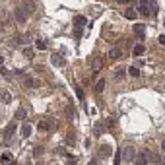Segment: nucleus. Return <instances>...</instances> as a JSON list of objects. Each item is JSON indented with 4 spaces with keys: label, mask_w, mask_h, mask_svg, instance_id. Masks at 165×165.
I'll return each mask as SVG.
<instances>
[{
    "label": "nucleus",
    "mask_w": 165,
    "mask_h": 165,
    "mask_svg": "<svg viewBox=\"0 0 165 165\" xmlns=\"http://www.w3.org/2000/svg\"><path fill=\"white\" fill-rule=\"evenodd\" d=\"M4 64V56H0V66H2Z\"/></svg>",
    "instance_id": "34"
},
{
    "label": "nucleus",
    "mask_w": 165,
    "mask_h": 165,
    "mask_svg": "<svg viewBox=\"0 0 165 165\" xmlns=\"http://www.w3.org/2000/svg\"><path fill=\"white\" fill-rule=\"evenodd\" d=\"M103 89H105V80L101 78V80H97V82H95V88H93V91H95V93H101Z\"/></svg>",
    "instance_id": "17"
},
{
    "label": "nucleus",
    "mask_w": 165,
    "mask_h": 165,
    "mask_svg": "<svg viewBox=\"0 0 165 165\" xmlns=\"http://www.w3.org/2000/svg\"><path fill=\"white\" fill-rule=\"evenodd\" d=\"M111 60H119V58H122V51L119 49V47H113V49L109 51V55H107Z\"/></svg>",
    "instance_id": "11"
},
{
    "label": "nucleus",
    "mask_w": 165,
    "mask_h": 165,
    "mask_svg": "<svg viewBox=\"0 0 165 165\" xmlns=\"http://www.w3.org/2000/svg\"><path fill=\"white\" fill-rule=\"evenodd\" d=\"M107 126H109V128H113V126H115V119H109L107 120Z\"/></svg>",
    "instance_id": "31"
},
{
    "label": "nucleus",
    "mask_w": 165,
    "mask_h": 165,
    "mask_svg": "<svg viewBox=\"0 0 165 165\" xmlns=\"http://www.w3.org/2000/svg\"><path fill=\"white\" fill-rule=\"evenodd\" d=\"M134 35L138 37V39H144V35H146V25L144 23H134Z\"/></svg>",
    "instance_id": "9"
},
{
    "label": "nucleus",
    "mask_w": 165,
    "mask_h": 165,
    "mask_svg": "<svg viewBox=\"0 0 165 165\" xmlns=\"http://www.w3.org/2000/svg\"><path fill=\"white\" fill-rule=\"evenodd\" d=\"M144 52H146V45H142V43L134 45V49H132V55H134V56H142Z\"/></svg>",
    "instance_id": "13"
},
{
    "label": "nucleus",
    "mask_w": 165,
    "mask_h": 165,
    "mask_svg": "<svg viewBox=\"0 0 165 165\" xmlns=\"http://www.w3.org/2000/svg\"><path fill=\"white\" fill-rule=\"evenodd\" d=\"M23 10H25V14H27V16H31L35 12V2H33V0H23Z\"/></svg>",
    "instance_id": "12"
},
{
    "label": "nucleus",
    "mask_w": 165,
    "mask_h": 165,
    "mask_svg": "<svg viewBox=\"0 0 165 165\" xmlns=\"http://www.w3.org/2000/svg\"><path fill=\"white\" fill-rule=\"evenodd\" d=\"M128 74H130L132 78H138V76H140V68H136V66H130V68H128Z\"/></svg>",
    "instance_id": "24"
},
{
    "label": "nucleus",
    "mask_w": 165,
    "mask_h": 165,
    "mask_svg": "<svg viewBox=\"0 0 165 165\" xmlns=\"http://www.w3.org/2000/svg\"><path fill=\"white\" fill-rule=\"evenodd\" d=\"M136 12L140 16H150V0H140V6Z\"/></svg>",
    "instance_id": "8"
},
{
    "label": "nucleus",
    "mask_w": 165,
    "mask_h": 165,
    "mask_svg": "<svg viewBox=\"0 0 165 165\" xmlns=\"http://www.w3.org/2000/svg\"><path fill=\"white\" fill-rule=\"evenodd\" d=\"M33 156H35V157H39V156H43V148H35V152H33Z\"/></svg>",
    "instance_id": "28"
},
{
    "label": "nucleus",
    "mask_w": 165,
    "mask_h": 165,
    "mask_svg": "<svg viewBox=\"0 0 165 165\" xmlns=\"http://www.w3.org/2000/svg\"><path fill=\"white\" fill-rule=\"evenodd\" d=\"M74 37H76V39H80V37H82V27H78V25H76V31H74Z\"/></svg>",
    "instance_id": "27"
},
{
    "label": "nucleus",
    "mask_w": 165,
    "mask_h": 165,
    "mask_svg": "<svg viewBox=\"0 0 165 165\" xmlns=\"http://www.w3.org/2000/svg\"><path fill=\"white\" fill-rule=\"evenodd\" d=\"M14 132H16V122H10V124L6 126V128H4V134H2V138H4V142H6V144H10V142H12Z\"/></svg>",
    "instance_id": "3"
},
{
    "label": "nucleus",
    "mask_w": 165,
    "mask_h": 165,
    "mask_svg": "<svg viewBox=\"0 0 165 165\" xmlns=\"http://www.w3.org/2000/svg\"><path fill=\"white\" fill-rule=\"evenodd\" d=\"M86 23H88V20L84 18V16H76V18H74V25H78V27H84Z\"/></svg>",
    "instance_id": "18"
},
{
    "label": "nucleus",
    "mask_w": 165,
    "mask_h": 165,
    "mask_svg": "<svg viewBox=\"0 0 165 165\" xmlns=\"http://www.w3.org/2000/svg\"><path fill=\"white\" fill-rule=\"evenodd\" d=\"M37 128H39V132H52L55 130V120L52 119H41L37 122Z\"/></svg>",
    "instance_id": "1"
},
{
    "label": "nucleus",
    "mask_w": 165,
    "mask_h": 165,
    "mask_svg": "<svg viewBox=\"0 0 165 165\" xmlns=\"http://www.w3.org/2000/svg\"><path fill=\"white\" fill-rule=\"evenodd\" d=\"M0 161H2V163H12L14 161V156H12V153H2V157H0Z\"/></svg>",
    "instance_id": "21"
},
{
    "label": "nucleus",
    "mask_w": 165,
    "mask_h": 165,
    "mask_svg": "<svg viewBox=\"0 0 165 165\" xmlns=\"http://www.w3.org/2000/svg\"><path fill=\"white\" fill-rule=\"evenodd\" d=\"M103 66H105L103 56H93V58H91V72H93V74H99Z\"/></svg>",
    "instance_id": "4"
},
{
    "label": "nucleus",
    "mask_w": 165,
    "mask_h": 165,
    "mask_svg": "<svg viewBox=\"0 0 165 165\" xmlns=\"http://www.w3.org/2000/svg\"><path fill=\"white\" fill-rule=\"evenodd\" d=\"M35 49H37V51H45V49H47V41H45V39H37V41H35Z\"/></svg>",
    "instance_id": "20"
},
{
    "label": "nucleus",
    "mask_w": 165,
    "mask_h": 165,
    "mask_svg": "<svg viewBox=\"0 0 165 165\" xmlns=\"http://www.w3.org/2000/svg\"><path fill=\"white\" fill-rule=\"evenodd\" d=\"M51 62H52V66H56V68H62L66 64L64 56H62L60 52H52V55H51Z\"/></svg>",
    "instance_id": "5"
},
{
    "label": "nucleus",
    "mask_w": 165,
    "mask_h": 165,
    "mask_svg": "<svg viewBox=\"0 0 165 165\" xmlns=\"http://www.w3.org/2000/svg\"><path fill=\"white\" fill-rule=\"evenodd\" d=\"M157 41H159V45H165V35H159Z\"/></svg>",
    "instance_id": "32"
},
{
    "label": "nucleus",
    "mask_w": 165,
    "mask_h": 165,
    "mask_svg": "<svg viewBox=\"0 0 165 165\" xmlns=\"http://www.w3.org/2000/svg\"><path fill=\"white\" fill-rule=\"evenodd\" d=\"M111 153H113V150H111L109 144H101L99 146V157H109Z\"/></svg>",
    "instance_id": "10"
},
{
    "label": "nucleus",
    "mask_w": 165,
    "mask_h": 165,
    "mask_svg": "<svg viewBox=\"0 0 165 165\" xmlns=\"http://www.w3.org/2000/svg\"><path fill=\"white\" fill-rule=\"evenodd\" d=\"M132 0H117V4H130Z\"/></svg>",
    "instance_id": "33"
},
{
    "label": "nucleus",
    "mask_w": 165,
    "mask_h": 165,
    "mask_svg": "<svg viewBox=\"0 0 165 165\" xmlns=\"http://www.w3.org/2000/svg\"><path fill=\"white\" fill-rule=\"evenodd\" d=\"M25 117H27V113H25V109L23 107H20L18 111H16V115H14V119H18V120H23Z\"/></svg>",
    "instance_id": "19"
},
{
    "label": "nucleus",
    "mask_w": 165,
    "mask_h": 165,
    "mask_svg": "<svg viewBox=\"0 0 165 165\" xmlns=\"http://www.w3.org/2000/svg\"><path fill=\"white\" fill-rule=\"evenodd\" d=\"M157 14V4H156V0H152V16H156Z\"/></svg>",
    "instance_id": "26"
},
{
    "label": "nucleus",
    "mask_w": 165,
    "mask_h": 165,
    "mask_svg": "<svg viewBox=\"0 0 165 165\" xmlns=\"http://www.w3.org/2000/svg\"><path fill=\"white\" fill-rule=\"evenodd\" d=\"M101 132H103V126L97 124V126H95V136H101Z\"/></svg>",
    "instance_id": "29"
},
{
    "label": "nucleus",
    "mask_w": 165,
    "mask_h": 165,
    "mask_svg": "<svg viewBox=\"0 0 165 165\" xmlns=\"http://www.w3.org/2000/svg\"><path fill=\"white\" fill-rule=\"evenodd\" d=\"M14 16H16V20H18V23H25V22H27V14H25V10L22 6H18L14 10Z\"/></svg>",
    "instance_id": "7"
},
{
    "label": "nucleus",
    "mask_w": 165,
    "mask_h": 165,
    "mask_svg": "<svg viewBox=\"0 0 165 165\" xmlns=\"http://www.w3.org/2000/svg\"><path fill=\"white\" fill-rule=\"evenodd\" d=\"M66 142H68V144H74V142H76V136H74L72 132H68V136H66Z\"/></svg>",
    "instance_id": "25"
},
{
    "label": "nucleus",
    "mask_w": 165,
    "mask_h": 165,
    "mask_svg": "<svg viewBox=\"0 0 165 165\" xmlns=\"http://www.w3.org/2000/svg\"><path fill=\"white\" fill-rule=\"evenodd\" d=\"M124 68H117V70H115V74H113V76H115V80H120V78H124Z\"/></svg>",
    "instance_id": "23"
},
{
    "label": "nucleus",
    "mask_w": 165,
    "mask_h": 165,
    "mask_svg": "<svg viewBox=\"0 0 165 165\" xmlns=\"http://www.w3.org/2000/svg\"><path fill=\"white\" fill-rule=\"evenodd\" d=\"M76 95H78L80 99H84V91H82V89H80V88H76Z\"/></svg>",
    "instance_id": "30"
},
{
    "label": "nucleus",
    "mask_w": 165,
    "mask_h": 165,
    "mask_svg": "<svg viewBox=\"0 0 165 165\" xmlns=\"http://www.w3.org/2000/svg\"><path fill=\"white\" fill-rule=\"evenodd\" d=\"M134 157H136L134 146H126V148H124V153H122L120 159H124V161H134Z\"/></svg>",
    "instance_id": "6"
},
{
    "label": "nucleus",
    "mask_w": 165,
    "mask_h": 165,
    "mask_svg": "<svg viewBox=\"0 0 165 165\" xmlns=\"http://www.w3.org/2000/svg\"><path fill=\"white\" fill-rule=\"evenodd\" d=\"M23 56H25V58H27V60H31V58H33V56H35V52H33V49H29V47H25V49H23Z\"/></svg>",
    "instance_id": "22"
},
{
    "label": "nucleus",
    "mask_w": 165,
    "mask_h": 165,
    "mask_svg": "<svg viewBox=\"0 0 165 165\" xmlns=\"http://www.w3.org/2000/svg\"><path fill=\"white\" fill-rule=\"evenodd\" d=\"M23 86H25V88H29V89H37V88H41V86H43V82H41L39 78L25 76V80H23Z\"/></svg>",
    "instance_id": "2"
},
{
    "label": "nucleus",
    "mask_w": 165,
    "mask_h": 165,
    "mask_svg": "<svg viewBox=\"0 0 165 165\" xmlns=\"http://www.w3.org/2000/svg\"><path fill=\"white\" fill-rule=\"evenodd\" d=\"M0 99H2L4 103H12V93L6 91V89H0Z\"/></svg>",
    "instance_id": "14"
},
{
    "label": "nucleus",
    "mask_w": 165,
    "mask_h": 165,
    "mask_svg": "<svg viewBox=\"0 0 165 165\" xmlns=\"http://www.w3.org/2000/svg\"><path fill=\"white\" fill-rule=\"evenodd\" d=\"M124 18L126 20H136L138 18V12L134 8H128V10H124Z\"/></svg>",
    "instance_id": "16"
},
{
    "label": "nucleus",
    "mask_w": 165,
    "mask_h": 165,
    "mask_svg": "<svg viewBox=\"0 0 165 165\" xmlns=\"http://www.w3.org/2000/svg\"><path fill=\"white\" fill-rule=\"evenodd\" d=\"M22 136L23 138L31 136V124H29V122H23V124H22Z\"/></svg>",
    "instance_id": "15"
}]
</instances>
